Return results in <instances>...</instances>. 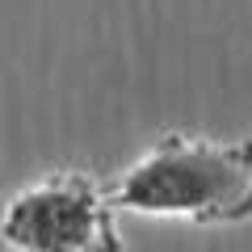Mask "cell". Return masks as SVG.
Listing matches in <instances>:
<instances>
[{
  "label": "cell",
  "mask_w": 252,
  "mask_h": 252,
  "mask_svg": "<svg viewBox=\"0 0 252 252\" xmlns=\"http://www.w3.org/2000/svg\"><path fill=\"white\" fill-rule=\"evenodd\" d=\"M0 244L9 252H126L114 193L84 168H59L13 189L0 206Z\"/></svg>",
  "instance_id": "2"
},
{
  "label": "cell",
  "mask_w": 252,
  "mask_h": 252,
  "mask_svg": "<svg viewBox=\"0 0 252 252\" xmlns=\"http://www.w3.org/2000/svg\"><path fill=\"white\" fill-rule=\"evenodd\" d=\"M118 210L193 227L252 223V135L219 139L168 130L109 185Z\"/></svg>",
  "instance_id": "1"
}]
</instances>
